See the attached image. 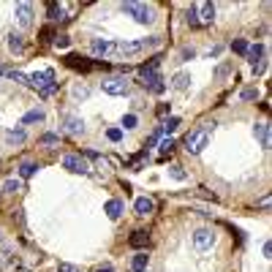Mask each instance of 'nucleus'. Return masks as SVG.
Listing matches in <instances>:
<instances>
[{
	"label": "nucleus",
	"mask_w": 272,
	"mask_h": 272,
	"mask_svg": "<svg viewBox=\"0 0 272 272\" xmlns=\"http://www.w3.org/2000/svg\"><path fill=\"white\" fill-rule=\"evenodd\" d=\"M49 19H65V11L57 3H49Z\"/></svg>",
	"instance_id": "22"
},
{
	"label": "nucleus",
	"mask_w": 272,
	"mask_h": 272,
	"mask_svg": "<svg viewBox=\"0 0 272 272\" xmlns=\"http://www.w3.org/2000/svg\"><path fill=\"white\" fill-rule=\"evenodd\" d=\"M229 74H231V63H221V65H218V71H215L218 79H226Z\"/></svg>",
	"instance_id": "26"
},
{
	"label": "nucleus",
	"mask_w": 272,
	"mask_h": 272,
	"mask_svg": "<svg viewBox=\"0 0 272 272\" xmlns=\"http://www.w3.org/2000/svg\"><path fill=\"white\" fill-rule=\"evenodd\" d=\"M3 191H9V194H17V191H22V183H19V180H6V183H3Z\"/></svg>",
	"instance_id": "25"
},
{
	"label": "nucleus",
	"mask_w": 272,
	"mask_h": 272,
	"mask_svg": "<svg viewBox=\"0 0 272 272\" xmlns=\"http://www.w3.org/2000/svg\"><path fill=\"white\" fill-rule=\"evenodd\" d=\"M169 115V104H161L158 106V117H166Z\"/></svg>",
	"instance_id": "39"
},
{
	"label": "nucleus",
	"mask_w": 272,
	"mask_h": 272,
	"mask_svg": "<svg viewBox=\"0 0 272 272\" xmlns=\"http://www.w3.org/2000/svg\"><path fill=\"white\" fill-rule=\"evenodd\" d=\"M264 68H267V60H258L253 65V74H264Z\"/></svg>",
	"instance_id": "36"
},
{
	"label": "nucleus",
	"mask_w": 272,
	"mask_h": 272,
	"mask_svg": "<svg viewBox=\"0 0 272 272\" xmlns=\"http://www.w3.org/2000/svg\"><path fill=\"white\" fill-rule=\"evenodd\" d=\"M9 49L14 52V55H19V52H25V38L19 36V33H11V36H9Z\"/></svg>",
	"instance_id": "16"
},
{
	"label": "nucleus",
	"mask_w": 272,
	"mask_h": 272,
	"mask_svg": "<svg viewBox=\"0 0 272 272\" xmlns=\"http://www.w3.org/2000/svg\"><path fill=\"white\" fill-rule=\"evenodd\" d=\"M196 19H199V25H210L212 19H215V6H212V3H199Z\"/></svg>",
	"instance_id": "9"
},
{
	"label": "nucleus",
	"mask_w": 272,
	"mask_h": 272,
	"mask_svg": "<svg viewBox=\"0 0 272 272\" xmlns=\"http://www.w3.org/2000/svg\"><path fill=\"white\" fill-rule=\"evenodd\" d=\"M120 9L125 11V14H131V17H134L139 25H150L152 19H155L152 9H150V6H144V3H123Z\"/></svg>",
	"instance_id": "3"
},
{
	"label": "nucleus",
	"mask_w": 272,
	"mask_h": 272,
	"mask_svg": "<svg viewBox=\"0 0 272 272\" xmlns=\"http://www.w3.org/2000/svg\"><path fill=\"white\" fill-rule=\"evenodd\" d=\"M240 98H242V101H253V98H258V90L256 87H245Z\"/></svg>",
	"instance_id": "30"
},
{
	"label": "nucleus",
	"mask_w": 272,
	"mask_h": 272,
	"mask_svg": "<svg viewBox=\"0 0 272 272\" xmlns=\"http://www.w3.org/2000/svg\"><path fill=\"white\" fill-rule=\"evenodd\" d=\"M169 174L174 177V180H185V177H188V174L183 171V166H177V163H174V166H169Z\"/></svg>",
	"instance_id": "29"
},
{
	"label": "nucleus",
	"mask_w": 272,
	"mask_h": 272,
	"mask_svg": "<svg viewBox=\"0 0 272 272\" xmlns=\"http://www.w3.org/2000/svg\"><path fill=\"white\" fill-rule=\"evenodd\" d=\"M36 163H30V161H25L22 163V166H19V177H22V180H28V177H33V174H36Z\"/></svg>",
	"instance_id": "20"
},
{
	"label": "nucleus",
	"mask_w": 272,
	"mask_h": 272,
	"mask_svg": "<svg viewBox=\"0 0 272 272\" xmlns=\"http://www.w3.org/2000/svg\"><path fill=\"white\" fill-rule=\"evenodd\" d=\"M185 22H188L191 28H196V25H199V19H196V9H188V14H185Z\"/></svg>",
	"instance_id": "31"
},
{
	"label": "nucleus",
	"mask_w": 272,
	"mask_h": 272,
	"mask_svg": "<svg viewBox=\"0 0 272 272\" xmlns=\"http://www.w3.org/2000/svg\"><path fill=\"white\" fill-rule=\"evenodd\" d=\"M25 139H28V134H25L22 128H9L6 131V142L9 144H25Z\"/></svg>",
	"instance_id": "15"
},
{
	"label": "nucleus",
	"mask_w": 272,
	"mask_h": 272,
	"mask_svg": "<svg viewBox=\"0 0 272 272\" xmlns=\"http://www.w3.org/2000/svg\"><path fill=\"white\" fill-rule=\"evenodd\" d=\"M194 55H196L194 49H183V60H188V57H194Z\"/></svg>",
	"instance_id": "41"
},
{
	"label": "nucleus",
	"mask_w": 272,
	"mask_h": 272,
	"mask_svg": "<svg viewBox=\"0 0 272 272\" xmlns=\"http://www.w3.org/2000/svg\"><path fill=\"white\" fill-rule=\"evenodd\" d=\"M55 46H57V49H65V46H68V36H57L55 38Z\"/></svg>",
	"instance_id": "35"
},
{
	"label": "nucleus",
	"mask_w": 272,
	"mask_h": 272,
	"mask_svg": "<svg viewBox=\"0 0 272 272\" xmlns=\"http://www.w3.org/2000/svg\"><path fill=\"white\" fill-rule=\"evenodd\" d=\"M41 120H44V112L33 109V112H28V115L22 117V123H19V125H30V123H41Z\"/></svg>",
	"instance_id": "19"
},
{
	"label": "nucleus",
	"mask_w": 272,
	"mask_h": 272,
	"mask_svg": "<svg viewBox=\"0 0 272 272\" xmlns=\"http://www.w3.org/2000/svg\"><path fill=\"white\" fill-rule=\"evenodd\" d=\"M38 142H41L44 147H57V144H60V139H57V136H52V134H44L41 139H38Z\"/></svg>",
	"instance_id": "23"
},
{
	"label": "nucleus",
	"mask_w": 272,
	"mask_h": 272,
	"mask_svg": "<svg viewBox=\"0 0 272 272\" xmlns=\"http://www.w3.org/2000/svg\"><path fill=\"white\" fill-rule=\"evenodd\" d=\"M123 128L125 131H134L136 128V115H125L123 117Z\"/></svg>",
	"instance_id": "27"
},
{
	"label": "nucleus",
	"mask_w": 272,
	"mask_h": 272,
	"mask_svg": "<svg viewBox=\"0 0 272 272\" xmlns=\"http://www.w3.org/2000/svg\"><path fill=\"white\" fill-rule=\"evenodd\" d=\"M269 204H272V199H269V196H264L261 202H258V207H261V210H269Z\"/></svg>",
	"instance_id": "40"
},
{
	"label": "nucleus",
	"mask_w": 272,
	"mask_h": 272,
	"mask_svg": "<svg viewBox=\"0 0 272 272\" xmlns=\"http://www.w3.org/2000/svg\"><path fill=\"white\" fill-rule=\"evenodd\" d=\"M171 87H174L177 93H185L191 87V74L188 71H180V74H174L171 76Z\"/></svg>",
	"instance_id": "10"
},
{
	"label": "nucleus",
	"mask_w": 272,
	"mask_h": 272,
	"mask_svg": "<svg viewBox=\"0 0 272 272\" xmlns=\"http://www.w3.org/2000/svg\"><path fill=\"white\" fill-rule=\"evenodd\" d=\"M131 269L134 272H147V253H136L134 261H131Z\"/></svg>",
	"instance_id": "17"
},
{
	"label": "nucleus",
	"mask_w": 272,
	"mask_h": 272,
	"mask_svg": "<svg viewBox=\"0 0 272 272\" xmlns=\"http://www.w3.org/2000/svg\"><path fill=\"white\" fill-rule=\"evenodd\" d=\"M253 134H256L258 142H261V147H264V150H269V125H267V123H258Z\"/></svg>",
	"instance_id": "13"
},
{
	"label": "nucleus",
	"mask_w": 272,
	"mask_h": 272,
	"mask_svg": "<svg viewBox=\"0 0 272 272\" xmlns=\"http://www.w3.org/2000/svg\"><path fill=\"white\" fill-rule=\"evenodd\" d=\"M65 63H68L71 68H82V71H87V68H90V63H84L82 57H76V55H71V57H68V60H65Z\"/></svg>",
	"instance_id": "21"
},
{
	"label": "nucleus",
	"mask_w": 272,
	"mask_h": 272,
	"mask_svg": "<svg viewBox=\"0 0 272 272\" xmlns=\"http://www.w3.org/2000/svg\"><path fill=\"white\" fill-rule=\"evenodd\" d=\"M171 150H174V139H163V142H161V152H171Z\"/></svg>",
	"instance_id": "34"
},
{
	"label": "nucleus",
	"mask_w": 272,
	"mask_h": 272,
	"mask_svg": "<svg viewBox=\"0 0 272 272\" xmlns=\"http://www.w3.org/2000/svg\"><path fill=\"white\" fill-rule=\"evenodd\" d=\"M104 210H106V215H109L112 221H117V218L123 215V202H120V199H109Z\"/></svg>",
	"instance_id": "11"
},
{
	"label": "nucleus",
	"mask_w": 272,
	"mask_h": 272,
	"mask_svg": "<svg viewBox=\"0 0 272 272\" xmlns=\"http://www.w3.org/2000/svg\"><path fill=\"white\" fill-rule=\"evenodd\" d=\"M17 22L22 25V28H30L33 25V6L30 3H17Z\"/></svg>",
	"instance_id": "8"
},
{
	"label": "nucleus",
	"mask_w": 272,
	"mask_h": 272,
	"mask_svg": "<svg viewBox=\"0 0 272 272\" xmlns=\"http://www.w3.org/2000/svg\"><path fill=\"white\" fill-rule=\"evenodd\" d=\"M106 136H109L112 142H120V139H123V131H120V128H109V131H106Z\"/></svg>",
	"instance_id": "32"
},
{
	"label": "nucleus",
	"mask_w": 272,
	"mask_h": 272,
	"mask_svg": "<svg viewBox=\"0 0 272 272\" xmlns=\"http://www.w3.org/2000/svg\"><path fill=\"white\" fill-rule=\"evenodd\" d=\"M101 87H104L106 96H125V93L131 90V82L125 76H109L101 82Z\"/></svg>",
	"instance_id": "5"
},
{
	"label": "nucleus",
	"mask_w": 272,
	"mask_h": 272,
	"mask_svg": "<svg viewBox=\"0 0 272 272\" xmlns=\"http://www.w3.org/2000/svg\"><path fill=\"white\" fill-rule=\"evenodd\" d=\"M63 166L68 169V171H74V174H90V166H87V161H84L82 155H65L63 158Z\"/></svg>",
	"instance_id": "6"
},
{
	"label": "nucleus",
	"mask_w": 272,
	"mask_h": 272,
	"mask_svg": "<svg viewBox=\"0 0 272 272\" xmlns=\"http://www.w3.org/2000/svg\"><path fill=\"white\" fill-rule=\"evenodd\" d=\"M215 231L212 229H196L194 231V248L196 253H207V250H212V245H215Z\"/></svg>",
	"instance_id": "4"
},
{
	"label": "nucleus",
	"mask_w": 272,
	"mask_h": 272,
	"mask_svg": "<svg viewBox=\"0 0 272 272\" xmlns=\"http://www.w3.org/2000/svg\"><path fill=\"white\" fill-rule=\"evenodd\" d=\"M177 125H180V120H177V117H169V120L161 125V134H171V131L177 128Z\"/></svg>",
	"instance_id": "24"
},
{
	"label": "nucleus",
	"mask_w": 272,
	"mask_h": 272,
	"mask_svg": "<svg viewBox=\"0 0 272 272\" xmlns=\"http://www.w3.org/2000/svg\"><path fill=\"white\" fill-rule=\"evenodd\" d=\"M87 96H90V90L84 87V84H76V87H74V98H76V101H82V98H87Z\"/></svg>",
	"instance_id": "28"
},
{
	"label": "nucleus",
	"mask_w": 272,
	"mask_h": 272,
	"mask_svg": "<svg viewBox=\"0 0 272 272\" xmlns=\"http://www.w3.org/2000/svg\"><path fill=\"white\" fill-rule=\"evenodd\" d=\"M207 144H210V125L207 128H199V131H191V134L185 136V150H188L191 155H199Z\"/></svg>",
	"instance_id": "2"
},
{
	"label": "nucleus",
	"mask_w": 272,
	"mask_h": 272,
	"mask_svg": "<svg viewBox=\"0 0 272 272\" xmlns=\"http://www.w3.org/2000/svg\"><path fill=\"white\" fill-rule=\"evenodd\" d=\"M231 49H234L237 55H245V52H248V44H245V41H234V44H231Z\"/></svg>",
	"instance_id": "33"
},
{
	"label": "nucleus",
	"mask_w": 272,
	"mask_h": 272,
	"mask_svg": "<svg viewBox=\"0 0 272 272\" xmlns=\"http://www.w3.org/2000/svg\"><path fill=\"white\" fill-rule=\"evenodd\" d=\"M63 125H65V131H68L71 136H82L84 134V120H82V117H76V115H65Z\"/></svg>",
	"instance_id": "7"
},
{
	"label": "nucleus",
	"mask_w": 272,
	"mask_h": 272,
	"mask_svg": "<svg viewBox=\"0 0 272 272\" xmlns=\"http://www.w3.org/2000/svg\"><path fill=\"white\" fill-rule=\"evenodd\" d=\"M28 82H30L38 93H41V96H52V93H55V87H57V84H55V71H52V68L36 71L33 76H28Z\"/></svg>",
	"instance_id": "1"
},
{
	"label": "nucleus",
	"mask_w": 272,
	"mask_h": 272,
	"mask_svg": "<svg viewBox=\"0 0 272 272\" xmlns=\"http://www.w3.org/2000/svg\"><path fill=\"white\" fill-rule=\"evenodd\" d=\"M147 242H150V234H147V231H142V229L134 231V234L128 237V245H131V248H144Z\"/></svg>",
	"instance_id": "14"
},
{
	"label": "nucleus",
	"mask_w": 272,
	"mask_h": 272,
	"mask_svg": "<svg viewBox=\"0 0 272 272\" xmlns=\"http://www.w3.org/2000/svg\"><path fill=\"white\" fill-rule=\"evenodd\" d=\"M96 272H115V269H112V267H109V264H106V267H98Z\"/></svg>",
	"instance_id": "42"
},
{
	"label": "nucleus",
	"mask_w": 272,
	"mask_h": 272,
	"mask_svg": "<svg viewBox=\"0 0 272 272\" xmlns=\"http://www.w3.org/2000/svg\"><path fill=\"white\" fill-rule=\"evenodd\" d=\"M261 253H264V258H272V245H269V242H264Z\"/></svg>",
	"instance_id": "38"
},
{
	"label": "nucleus",
	"mask_w": 272,
	"mask_h": 272,
	"mask_svg": "<svg viewBox=\"0 0 272 272\" xmlns=\"http://www.w3.org/2000/svg\"><path fill=\"white\" fill-rule=\"evenodd\" d=\"M245 55H248V60L256 65L258 60H261V55H264V46H261V44H256V46H248V52H245Z\"/></svg>",
	"instance_id": "18"
},
{
	"label": "nucleus",
	"mask_w": 272,
	"mask_h": 272,
	"mask_svg": "<svg viewBox=\"0 0 272 272\" xmlns=\"http://www.w3.org/2000/svg\"><path fill=\"white\" fill-rule=\"evenodd\" d=\"M57 272H79L74 264H60V267H57Z\"/></svg>",
	"instance_id": "37"
},
{
	"label": "nucleus",
	"mask_w": 272,
	"mask_h": 272,
	"mask_svg": "<svg viewBox=\"0 0 272 272\" xmlns=\"http://www.w3.org/2000/svg\"><path fill=\"white\" fill-rule=\"evenodd\" d=\"M134 210H136V215H150L152 212V199H147V196H139L136 202H134Z\"/></svg>",
	"instance_id": "12"
}]
</instances>
